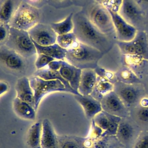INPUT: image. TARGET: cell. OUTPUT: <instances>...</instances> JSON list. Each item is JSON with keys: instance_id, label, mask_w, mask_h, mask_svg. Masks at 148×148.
<instances>
[{"instance_id": "6da1fadb", "label": "cell", "mask_w": 148, "mask_h": 148, "mask_svg": "<svg viewBox=\"0 0 148 148\" xmlns=\"http://www.w3.org/2000/svg\"><path fill=\"white\" fill-rule=\"evenodd\" d=\"M73 22V32L80 42L96 49L104 55L116 44L117 40L100 31L82 10L74 13Z\"/></svg>"}, {"instance_id": "7a4b0ae2", "label": "cell", "mask_w": 148, "mask_h": 148, "mask_svg": "<svg viewBox=\"0 0 148 148\" xmlns=\"http://www.w3.org/2000/svg\"><path fill=\"white\" fill-rule=\"evenodd\" d=\"M104 55L96 49L77 40L67 49L65 59L70 64L81 70L94 69Z\"/></svg>"}, {"instance_id": "3957f363", "label": "cell", "mask_w": 148, "mask_h": 148, "mask_svg": "<svg viewBox=\"0 0 148 148\" xmlns=\"http://www.w3.org/2000/svg\"><path fill=\"white\" fill-rule=\"evenodd\" d=\"M32 57L25 58L6 45L0 46L1 68L6 73L16 76H27V74L33 71V62L30 61Z\"/></svg>"}, {"instance_id": "277c9868", "label": "cell", "mask_w": 148, "mask_h": 148, "mask_svg": "<svg viewBox=\"0 0 148 148\" xmlns=\"http://www.w3.org/2000/svg\"><path fill=\"white\" fill-rule=\"evenodd\" d=\"M43 18L42 10L23 1L10 22L11 27L28 31Z\"/></svg>"}, {"instance_id": "5b68a950", "label": "cell", "mask_w": 148, "mask_h": 148, "mask_svg": "<svg viewBox=\"0 0 148 148\" xmlns=\"http://www.w3.org/2000/svg\"><path fill=\"white\" fill-rule=\"evenodd\" d=\"M82 10L100 31L117 40L111 16L106 8L95 1Z\"/></svg>"}, {"instance_id": "8992f818", "label": "cell", "mask_w": 148, "mask_h": 148, "mask_svg": "<svg viewBox=\"0 0 148 148\" xmlns=\"http://www.w3.org/2000/svg\"><path fill=\"white\" fill-rule=\"evenodd\" d=\"M5 45L26 58L33 57L37 53L28 31L11 27L9 37Z\"/></svg>"}, {"instance_id": "52a82bcc", "label": "cell", "mask_w": 148, "mask_h": 148, "mask_svg": "<svg viewBox=\"0 0 148 148\" xmlns=\"http://www.w3.org/2000/svg\"><path fill=\"white\" fill-rule=\"evenodd\" d=\"M114 91L129 111L147 95L142 83L127 84L117 82L114 84Z\"/></svg>"}, {"instance_id": "ba28073f", "label": "cell", "mask_w": 148, "mask_h": 148, "mask_svg": "<svg viewBox=\"0 0 148 148\" xmlns=\"http://www.w3.org/2000/svg\"><path fill=\"white\" fill-rule=\"evenodd\" d=\"M29 79L34 91L36 111L38 109L41 100L47 94L54 91L68 92L64 84L60 80H45L36 76L31 77Z\"/></svg>"}, {"instance_id": "9c48e42d", "label": "cell", "mask_w": 148, "mask_h": 148, "mask_svg": "<svg viewBox=\"0 0 148 148\" xmlns=\"http://www.w3.org/2000/svg\"><path fill=\"white\" fill-rule=\"evenodd\" d=\"M107 10L112 18L117 41L129 42L134 40L137 34V29L128 22L118 12Z\"/></svg>"}, {"instance_id": "30bf717a", "label": "cell", "mask_w": 148, "mask_h": 148, "mask_svg": "<svg viewBox=\"0 0 148 148\" xmlns=\"http://www.w3.org/2000/svg\"><path fill=\"white\" fill-rule=\"evenodd\" d=\"M101 103L103 110L110 114L121 118L130 116V111L114 90L105 95Z\"/></svg>"}, {"instance_id": "8fae6325", "label": "cell", "mask_w": 148, "mask_h": 148, "mask_svg": "<svg viewBox=\"0 0 148 148\" xmlns=\"http://www.w3.org/2000/svg\"><path fill=\"white\" fill-rule=\"evenodd\" d=\"M28 32L32 40L40 46H50L56 42L57 34L50 24L39 23Z\"/></svg>"}, {"instance_id": "7c38bea8", "label": "cell", "mask_w": 148, "mask_h": 148, "mask_svg": "<svg viewBox=\"0 0 148 148\" xmlns=\"http://www.w3.org/2000/svg\"><path fill=\"white\" fill-rule=\"evenodd\" d=\"M123 64L129 68L142 81L148 74V60L137 55H123Z\"/></svg>"}, {"instance_id": "4fadbf2b", "label": "cell", "mask_w": 148, "mask_h": 148, "mask_svg": "<svg viewBox=\"0 0 148 148\" xmlns=\"http://www.w3.org/2000/svg\"><path fill=\"white\" fill-rule=\"evenodd\" d=\"M118 13L138 30V23L141 20L142 14L139 7L133 0H123Z\"/></svg>"}, {"instance_id": "5bb4252c", "label": "cell", "mask_w": 148, "mask_h": 148, "mask_svg": "<svg viewBox=\"0 0 148 148\" xmlns=\"http://www.w3.org/2000/svg\"><path fill=\"white\" fill-rule=\"evenodd\" d=\"M75 99L82 107L88 119H93L98 113L102 111L101 102L91 95H74Z\"/></svg>"}, {"instance_id": "9a60e30c", "label": "cell", "mask_w": 148, "mask_h": 148, "mask_svg": "<svg viewBox=\"0 0 148 148\" xmlns=\"http://www.w3.org/2000/svg\"><path fill=\"white\" fill-rule=\"evenodd\" d=\"M17 97L27 103L34 108L35 99L34 91L30 86L29 79L27 76L20 77L15 86Z\"/></svg>"}, {"instance_id": "2e32d148", "label": "cell", "mask_w": 148, "mask_h": 148, "mask_svg": "<svg viewBox=\"0 0 148 148\" xmlns=\"http://www.w3.org/2000/svg\"><path fill=\"white\" fill-rule=\"evenodd\" d=\"M59 72L65 80L69 83L72 88L78 92L79 84L81 80L82 70L63 61L61 67Z\"/></svg>"}, {"instance_id": "e0dca14e", "label": "cell", "mask_w": 148, "mask_h": 148, "mask_svg": "<svg viewBox=\"0 0 148 148\" xmlns=\"http://www.w3.org/2000/svg\"><path fill=\"white\" fill-rule=\"evenodd\" d=\"M97 78V75L94 69L82 70L78 92L82 95H90L96 84Z\"/></svg>"}, {"instance_id": "ac0fdd59", "label": "cell", "mask_w": 148, "mask_h": 148, "mask_svg": "<svg viewBox=\"0 0 148 148\" xmlns=\"http://www.w3.org/2000/svg\"><path fill=\"white\" fill-rule=\"evenodd\" d=\"M58 136L50 121L48 119L43 120L41 148H58Z\"/></svg>"}, {"instance_id": "d6986e66", "label": "cell", "mask_w": 148, "mask_h": 148, "mask_svg": "<svg viewBox=\"0 0 148 148\" xmlns=\"http://www.w3.org/2000/svg\"><path fill=\"white\" fill-rule=\"evenodd\" d=\"M23 0H0V23L9 24Z\"/></svg>"}, {"instance_id": "ffe728a7", "label": "cell", "mask_w": 148, "mask_h": 148, "mask_svg": "<svg viewBox=\"0 0 148 148\" xmlns=\"http://www.w3.org/2000/svg\"><path fill=\"white\" fill-rule=\"evenodd\" d=\"M13 108L16 114L24 120L34 121L36 110L31 105L16 97L13 100Z\"/></svg>"}, {"instance_id": "44dd1931", "label": "cell", "mask_w": 148, "mask_h": 148, "mask_svg": "<svg viewBox=\"0 0 148 148\" xmlns=\"http://www.w3.org/2000/svg\"><path fill=\"white\" fill-rule=\"evenodd\" d=\"M34 75L39 77L45 80H60L64 84L68 92L74 95H81L79 92L72 88L68 82L62 76L59 71H53L49 69H41L36 71L34 73Z\"/></svg>"}, {"instance_id": "7402d4cb", "label": "cell", "mask_w": 148, "mask_h": 148, "mask_svg": "<svg viewBox=\"0 0 148 148\" xmlns=\"http://www.w3.org/2000/svg\"><path fill=\"white\" fill-rule=\"evenodd\" d=\"M33 41L38 54H43L54 59L64 61L66 58L67 49L63 48L57 43H55L50 46H42L38 45L33 40Z\"/></svg>"}, {"instance_id": "603a6c76", "label": "cell", "mask_w": 148, "mask_h": 148, "mask_svg": "<svg viewBox=\"0 0 148 148\" xmlns=\"http://www.w3.org/2000/svg\"><path fill=\"white\" fill-rule=\"evenodd\" d=\"M42 121L39 120L29 129L27 135V143L30 148H41Z\"/></svg>"}, {"instance_id": "cb8c5ba5", "label": "cell", "mask_w": 148, "mask_h": 148, "mask_svg": "<svg viewBox=\"0 0 148 148\" xmlns=\"http://www.w3.org/2000/svg\"><path fill=\"white\" fill-rule=\"evenodd\" d=\"M133 41L136 55L148 60V40L147 32L144 30H138Z\"/></svg>"}, {"instance_id": "d4e9b609", "label": "cell", "mask_w": 148, "mask_h": 148, "mask_svg": "<svg viewBox=\"0 0 148 148\" xmlns=\"http://www.w3.org/2000/svg\"><path fill=\"white\" fill-rule=\"evenodd\" d=\"M87 139L73 136H58V148H87Z\"/></svg>"}, {"instance_id": "484cf974", "label": "cell", "mask_w": 148, "mask_h": 148, "mask_svg": "<svg viewBox=\"0 0 148 148\" xmlns=\"http://www.w3.org/2000/svg\"><path fill=\"white\" fill-rule=\"evenodd\" d=\"M114 84L97 76V82L91 94V96L101 102L103 97L113 91Z\"/></svg>"}, {"instance_id": "4316f807", "label": "cell", "mask_w": 148, "mask_h": 148, "mask_svg": "<svg viewBox=\"0 0 148 148\" xmlns=\"http://www.w3.org/2000/svg\"><path fill=\"white\" fill-rule=\"evenodd\" d=\"M117 82L127 84L142 83V81L127 66L123 64L115 73Z\"/></svg>"}, {"instance_id": "83f0119b", "label": "cell", "mask_w": 148, "mask_h": 148, "mask_svg": "<svg viewBox=\"0 0 148 148\" xmlns=\"http://www.w3.org/2000/svg\"><path fill=\"white\" fill-rule=\"evenodd\" d=\"M74 14V12H71L62 21L57 22L50 23V26L57 35L64 34L73 31L74 27L73 22Z\"/></svg>"}, {"instance_id": "f1b7e54d", "label": "cell", "mask_w": 148, "mask_h": 148, "mask_svg": "<svg viewBox=\"0 0 148 148\" xmlns=\"http://www.w3.org/2000/svg\"><path fill=\"white\" fill-rule=\"evenodd\" d=\"M128 117L122 118L119 123L117 134L120 140L127 142L132 139L134 134V128L131 123L128 121Z\"/></svg>"}, {"instance_id": "f546056e", "label": "cell", "mask_w": 148, "mask_h": 148, "mask_svg": "<svg viewBox=\"0 0 148 148\" xmlns=\"http://www.w3.org/2000/svg\"><path fill=\"white\" fill-rule=\"evenodd\" d=\"M78 40L75 34L73 32L64 34L57 35V44L63 48L67 49L71 47Z\"/></svg>"}, {"instance_id": "4dcf8cb0", "label": "cell", "mask_w": 148, "mask_h": 148, "mask_svg": "<svg viewBox=\"0 0 148 148\" xmlns=\"http://www.w3.org/2000/svg\"><path fill=\"white\" fill-rule=\"evenodd\" d=\"M116 44L123 55H136L135 48L133 40L129 42L117 41Z\"/></svg>"}, {"instance_id": "1f68e13d", "label": "cell", "mask_w": 148, "mask_h": 148, "mask_svg": "<svg viewBox=\"0 0 148 148\" xmlns=\"http://www.w3.org/2000/svg\"><path fill=\"white\" fill-rule=\"evenodd\" d=\"M94 70L98 76L104 78L113 84L117 82L115 74L114 72L107 70L99 65Z\"/></svg>"}, {"instance_id": "d6a6232c", "label": "cell", "mask_w": 148, "mask_h": 148, "mask_svg": "<svg viewBox=\"0 0 148 148\" xmlns=\"http://www.w3.org/2000/svg\"><path fill=\"white\" fill-rule=\"evenodd\" d=\"M123 0H95L107 9L119 12Z\"/></svg>"}, {"instance_id": "836d02e7", "label": "cell", "mask_w": 148, "mask_h": 148, "mask_svg": "<svg viewBox=\"0 0 148 148\" xmlns=\"http://www.w3.org/2000/svg\"><path fill=\"white\" fill-rule=\"evenodd\" d=\"M47 4L58 10L67 8L74 5L71 0H47Z\"/></svg>"}, {"instance_id": "e575fe53", "label": "cell", "mask_w": 148, "mask_h": 148, "mask_svg": "<svg viewBox=\"0 0 148 148\" xmlns=\"http://www.w3.org/2000/svg\"><path fill=\"white\" fill-rule=\"evenodd\" d=\"M10 27L9 24L0 23V46L7 43L10 34Z\"/></svg>"}, {"instance_id": "d590c367", "label": "cell", "mask_w": 148, "mask_h": 148, "mask_svg": "<svg viewBox=\"0 0 148 148\" xmlns=\"http://www.w3.org/2000/svg\"><path fill=\"white\" fill-rule=\"evenodd\" d=\"M54 60V58L43 54H39L35 62V67L37 70L41 69Z\"/></svg>"}, {"instance_id": "8d00e7d4", "label": "cell", "mask_w": 148, "mask_h": 148, "mask_svg": "<svg viewBox=\"0 0 148 148\" xmlns=\"http://www.w3.org/2000/svg\"><path fill=\"white\" fill-rule=\"evenodd\" d=\"M23 1L39 9L42 8L47 4V0H23Z\"/></svg>"}, {"instance_id": "74e56055", "label": "cell", "mask_w": 148, "mask_h": 148, "mask_svg": "<svg viewBox=\"0 0 148 148\" xmlns=\"http://www.w3.org/2000/svg\"><path fill=\"white\" fill-rule=\"evenodd\" d=\"M134 148H148V135L140 137L136 142Z\"/></svg>"}, {"instance_id": "f35d334b", "label": "cell", "mask_w": 148, "mask_h": 148, "mask_svg": "<svg viewBox=\"0 0 148 148\" xmlns=\"http://www.w3.org/2000/svg\"><path fill=\"white\" fill-rule=\"evenodd\" d=\"M74 6L79 8H85L90 3L94 2V0H71Z\"/></svg>"}, {"instance_id": "ab89813d", "label": "cell", "mask_w": 148, "mask_h": 148, "mask_svg": "<svg viewBox=\"0 0 148 148\" xmlns=\"http://www.w3.org/2000/svg\"><path fill=\"white\" fill-rule=\"evenodd\" d=\"M62 60L53 61L48 65L49 69L53 71H59L62 64Z\"/></svg>"}, {"instance_id": "60d3db41", "label": "cell", "mask_w": 148, "mask_h": 148, "mask_svg": "<svg viewBox=\"0 0 148 148\" xmlns=\"http://www.w3.org/2000/svg\"><path fill=\"white\" fill-rule=\"evenodd\" d=\"M9 88V85L7 82L1 81L0 82V94L1 95L7 92Z\"/></svg>"}, {"instance_id": "b9f144b4", "label": "cell", "mask_w": 148, "mask_h": 148, "mask_svg": "<svg viewBox=\"0 0 148 148\" xmlns=\"http://www.w3.org/2000/svg\"><path fill=\"white\" fill-rule=\"evenodd\" d=\"M142 84L144 85L146 93L148 95V74L146 78L142 81Z\"/></svg>"}, {"instance_id": "7bdbcfd3", "label": "cell", "mask_w": 148, "mask_h": 148, "mask_svg": "<svg viewBox=\"0 0 148 148\" xmlns=\"http://www.w3.org/2000/svg\"><path fill=\"white\" fill-rule=\"evenodd\" d=\"M142 1L143 2L147 3H148V0H140Z\"/></svg>"}, {"instance_id": "ee69618b", "label": "cell", "mask_w": 148, "mask_h": 148, "mask_svg": "<svg viewBox=\"0 0 148 148\" xmlns=\"http://www.w3.org/2000/svg\"><path fill=\"white\" fill-rule=\"evenodd\" d=\"M147 38H148V32H147Z\"/></svg>"}]
</instances>
